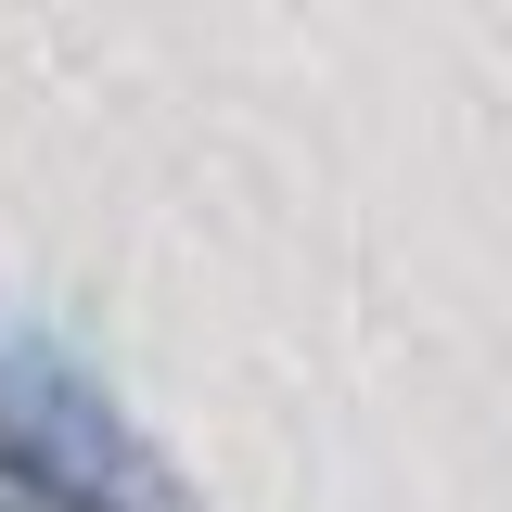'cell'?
Instances as JSON below:
<instances>
[{
    "mask_svg": "<svg viewBox=\"0 0 512 512\" xmlns=\"http://www.w3.org/2000/svg\"><path fill=\"white\" fill-rule=\"evenodd\" d=\"M0 461L26 474V500H52V512H141L154 500L116 397L77 384L52 346H13L0 359Z\"/></svg>",
    "mask_w": 512,
    "mask_h": 512,
    "instance_id": "obj_1",
    "label": "cell"
}]
</instances>
